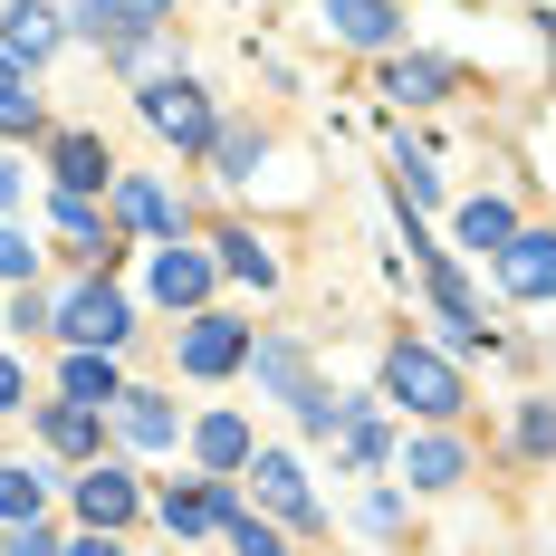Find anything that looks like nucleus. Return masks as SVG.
I'll list each match as a JSON object with an SVG mask.
<instances>
[{"label":"nucleus","instance_id":"1","mask_svg":"<svg viewBox=\"0 0 556 556\" xmlns=\"http://www.w3.org/2000/svg\"><path fill=\"white\" fill-rule=\"evenodd\" d=\"M384 393L403 413H422V422H451V413H460V375H451L432 345H413V336L384 355Z\"/></svg>","mask_w":556,"mask_h":556},{"label":"nucleus","instance_id":"2","mask_svg":"<svg viewBox=\"0 0 556 556\" xmlns=\"http://www.w3.org/2000/svg\"><path fill=\"white\" fill-rule=\"evenodd\" d=\"M49 327L67 336L77 355H115V345H125V327H135V307L115 298L106 278H87V288H67V298L49 307Z\"/></svg>","mask_w":556,"mask_h":556},{"label":"nucleus","instance_id":"3","mask_svg":"<svg viewBox=\"0 0 556 556\" xmlns=\"http://www.w3.org/2000/svg\"><path fill=\"white\" fill-rule=\"evenodd\" d=\"M144 125H154L164 144H182V154H202V144H212V106H202V87H192V77H154V87H144Z\"/></svg>","mask_w":556,"mask_h":556},{"label":"nucleus","instance_id":"4","mask_svg":"<svg viewBox=\"0 0 556 556\" xmlns=\"http://www.w3.org/2000/svg\"><path fill=\"white\" fill-rule=\"evenodd\" d=\"M240 355H250V327H240V317H212V307H202V317L182 327V375H230Z\"/></svg>","mask_w":556,"mask_h":556},{"label":"nucleus","instance_id":"5","mask_svg":"<svg viewBox=\"0 0 556 556\" xmlns=\"http://www.w3.org/2000/svg\"><path fill=\"white\" fill-rule=\"evenodd\" d=\"M115 222L144 230V240H182V212H173L164 182H144V173H115Z\"/></svg>","mask_w":556,"mask_h":556},{"label":"nucleus","instance_id":"6","mask_svg":"<svg viewBox=\"0 0 556 556\" xmlns=\"http://www.w3.org/2000/svg\"><path fill=\"white\" fill-rule=\"evenodd\" d=\"M240 470H250V480H260V500H269L278 518H298V528H307V518H317V500H307V470H298V460H288V451H250V460H240Z\"/></svg>","mask_w":556,"mask_h":556},{"label":"nucleus","instance_id":"7","mask_svg":"<svg viewBox=\"0 0 556 556\" xmlns=\"http://www.w3.org/2000/svg\"><path fill=\"white\" fill-rule=\"evenodd\" d=\"M49 49H58V10L49 0H10V10H0V58H10V67H20V58L39 67Z\"/></svg>","mask_w":556,"mask_h":556},{"label":"nucleus","instance_id":"8","mask_svg":"<svg viewBox=\"0 0 556 556\" xmlns=\"http://www.w3.org/2000/svg\"><path fill=\"white\" fill-rule=\"evenodd\" d=\"M173 20V0H87V29L106 39V49H125V39H154Z\"/></svg>","mask_w":556,"mask_h":556},{"label":"nucleus","instance_id":"9","mask_svg":"<svg viewBox=\"0 0 556 556\" xmlns=\"http://www.w3.org/2000/svg\"><path fill=\"white\" fill-rule=\"evenodd\" d=\"M154 298H164V307H202V298H212V260L182 250V240H164V260H154Z\"/></svg>","mask_w":556,"mask_h":556},{"label":"nucleus","instance_id":"10","mask_svg":"<svg viewBox=\"0 0 556 556\" xmlns=\"http://www.w3.org/2000/svg\"><path fill=\"white\" fill-rule=\"evenodd\" d=\"M77 508H87V528H106V538H115L144 500H135V480H125V470H106V460H97V470L77 480Z\"/></svg>","mask_w":556,"mask_h":556},{"label":"nucleus","instance_id":"11","mask_svg":"<svg viewBox=\"0 0 556 556\" xmlns=\"http://www.w3.org/2000/svg\"><path fill=\"white\" fill-rule=\"evenodd\" d=\"M327 29H336V39H355V49H393L403 10H393V0H327Z\"/></svg>","mask_w":556,"mask_h":556},{"label":"nucleus","instance_id":"12","mask_svg":"<svg viewBox=\"0 0 556 556\" xmlns=\"http://www.w3.org/2000/svg\"><path fill=\"white\" fill-rule=\"evenodd\" d=\"M106 413L125 422V442H135V451H173V432H182V422H173V403H164V393H115Z\"/></svg>","mask_w":556,"mask_h":556},{"label":"nucleus","instance_id":"13","mask_svg":"<svg viewBox=\"0 0 556 556\" xmlns=\"http://www.w3.org/2000/svg\"><path fill=\"white\" fill-rule=\"evenodd\" d=\"M222 518H230V490H222V480L164 490V528H173V538H202V528H222Z\"/></svg>","mask_w":556,"mask_h":556},{"label":"nucleus","instance_id":"14","mask_svg":"<svg viewBox=\"0 0 556 556\" xmlns=\"http://www.w3.org/2000/svg\"><path fill=\"white\" fill-rule=\"evenodd\" d=\"M58 192H77V202H87V192H97V182H115V164H106V144H97V135H58Z\"/></svg>","mask_w":556,"mask_h":556},{"label":"nucleus","instance_id":"15","mask_svg":"<svg viewBox=\"0 0 556 556\" xmlns=\"http://www.w3.org/2000/svg\"><path fill=\"white\" fill-rule=\"evenodd\" d=\"M547 230H518V240H508L500 250V278H508V298H528V307H538V298H547Z\"/></svg>","mask_w":556,"mask_h":556},{"label":"nucleus","instance_id":"16","mask_svg":"<svg viewBox=\"0 0 556 556\" xmlns=\"http://www.w3.org/2000/svg\"><path fill=\"white\" fill-rule=\"evenodd\" d=\"M192 451H202V470L222 480V470H240V460H250V422H240V413H202Z\"/></svg>","mask_w":556,"mask_h":556},{"label":"nucleus","instance_id":"17","mask_svg":"<svg viewBox=\"0 0 556 556\" xmlns=\"http://www.w3.org/2000/svg\"><path fill=\"white\" fill-rule=\"evenodd\" d=\"M403 480H413V490H451V480H460V442H442V432L403 442Z\"/></svg>","mask_w":556,"mask_h":556},{"label":"nucleus","instance_id":"18","mask_svg":"<svg viewBox=\"0 0 556 556\" xmlns=\"http://www.w3.org/2000/svg\"><path fill=\"white\" fill-rule=\"evenodd\" d=\"M97 442H106V413H87V403H49V451L87 460Z\"/></svg>","mask_w":556,"mask_h":556},{"label":"nucleus","instance_id":"19","mask_svg":"<svg viewBox=\"0 0 556 556\" xmlns=\"http://www.w3.org/2000/svg\"><path fill=\"white\" fill-rule=\"evenodd\" d=\"M442 87H451L442 58H393V67H384V97H403V106H432Z\"/></svg>","mask_w":556,"mask_h":556},{"label":"nucleus","instance_id":"20","mask_svg":"<svg viewBox=\"0 0 556 556\" xmlns=\"http://www.w3.org/2000/svg\"><path fill=\"white\" fill-rule=\"evenodd\" d=\"M260 384H269L278 403H298V393H307V355H298L288 336H260Z\"/></svg>","mask_w":556,"mask_h":556},{"label":"nucleus","instance_id":"21","mask_svg":"<svg viewBox=\"0 0 556 556\" xmlns=\"http://www.w3.org/2000/svg\"><path fill=\"white\" fill-rule=\"evenodd\" d=\"M115 355H67V403H87V413H106L115 403Z\"/></svg>","mask_w":556,"mask_h":556},{"label":"nucleus","instance_id":"22","mask_svg":"<svg viewBox=\"0 0 556 556\" xmlns=\"http://www.w3.org/2000/svg\"><path fill=\"white\" fill-rule=\"evenodd\" d=\"M460 240H470V250H508V240H518V212H508V202H470V212H460Z\"/></svg>","mask_w":556,"mask_h":556},{"label":"nucleus","instance_id":"23","mask_svg":"<svg viewBox=\"0 0 556 556\" xmlns=\"http://www.w3.org/2000/svg\"><path fill=\"white\" fill-rule=\"evenodd\" d=\"M336 442H345V470H365V460H384V422H375V413H365V403H355V413H345V432H336Z\"/></svg>","mask_w":556,"mask_h":556},{"label":"nucleus","instance_id":"24","mask_svg":"<svg viewBox=\"0 0 556 556\" xmlns=\"http://www.w3.org/2000/svg\"><path fill=\"white\" fill-rule=\"evenodd\" d=\"M222 269H230V278H260V288L278 278V269H269V250H260L250 230H222Z\"/></svg>","mask_w":556,"mask_h":556},{"label":"nucleus","instance_id":"25","mask_svg":"<svg viewBox=\"0 0 556 556\" xmlns=\"http://www.w3.org/2000/svg\"><path fill=\"white\" fill-rule=\"evenodd\" d=\"M58 240H77V250H115L106 230H97V212H87L77 192H58Z\"/></svg>","mask_w":556,"mask_h":556},{"label":"nucleus","instance_id":"26","mask_svg":"<svg viewBox=\"0 0 556 556\" xmlns=\"http://www.w3.org/2000/svg\"><path fill=\"white\" fill-rule=\"evenodd\" d=\"M0 518H39V470H0Z\"/></svg>","mask_w":556,"mask_h":556},{"label":"nucleus","instance_id":"27","mask_svg":"<svg viewBox=\"0 0 556 556\" xmlns=\"http://www.w3.org/2000/svg\"><path fill=\"white\" fill-rule=\"evenodd\" d=\"M212 164H222V182H250V164H260V135H212Z\"/></svg>","mask_w":556,"mask_h":556},{"label":"nucleus","instance_id":"28","mask_svg":"<svg viewBox=\"0 0 556 556\" xmlns=\"http://www.w3.org/2000/svg\"><path fill=\"white\" fill-rule=\"evenodd\" d=\"M393 182H403V202H442V173L422 164V154H403V173H393Z\"/></svg>","mask_w":556,"mask_h":556},{"label":"nucleus","instance_id":"29","mask_svg":"<svg viewBox=\"0 0 556 556\" xmlns=\"http://www.w3.org/2000/svg\"><path fill=\"white\" fill-rule=\"evenodd\" d=\"M230 547H240V556H288V547H278V528H260V518H230Z\"/></svg>","mask_w":556,"mask_h":556},{"label":"nucleus","instance_id":"30","mask_svg":"<svg viewBox=\"0 0 556 556\" xmlns=\"http://www.w3.org/2000/svg\"><path fill=\"white\" fill-rule=\"evenodd\" d=\"M0 135H39V97H29V87L0 97Z\"/></svg>","mask_w":556,"mask_h":556},{"label":"nucleus","instance_id":"31","mask_svg":"<svg viewBox=\"0 0 556 556\" xmlns=\"http://www.w3.org/2000/svg\"><path fill=\"white\" fill-rule=\"evenodd\" d=\"M0 556H58V547H49V528H39V518H20V528L0 538Z\"/></svg>","mask_w":556,"mask_h":556},{"label":"nucleus","instance_id":"32","mask_svg":"<svg viewBox=\"0 0 556 556\" xmlns=\"http://www.w3.org/2000/svg\"><path fill=\"white\" fill-rule=\"evenodd\" d=\"M0 278H29V240L20 230H0Z\"/></svg>","mask_w":556,"mask_h":556},{"label":"nucleus","instance_id":"33","mask_svg":"<svg viewBox=\"0 0 556 556\" xmlns=\"http://www.w3.org/2000/svg\"><path fill=\"white\" fill-rule=\"evenodd\" d=\"M58 556H125V538H106V528H87L77 547H58Z\"/></svg>","mask_w":556,"mask_h":556},{"label":"nucleus","instance_id":"34","mask_svg":"<svg viewBox=\"0 0 556 556\" xmlns=\"http://www.w3.org/2000/svg\"><path fill=\"white\" fill-rule=\"evenodd\" d=\"M20 182H29V173H20V164H10V154H0V212L20 202Z\"/></svg>","mask_w":556,"mask_h":556},{"label":"nucleus","instance_id":"35","mask_svg":"<svg viewBox=\"0 0 556 556\" xmlns=\"http://www.w3.org/2000/svg\"><path fill=\"white\" fill-rule=\"evenodd\" d=\"M0 413H20V365L0 355Z\"/></svg>","mask_w":556,"mask_h":556},{"label":"nucleus","instance_id":"36","mask_svg":"<svg viewBox=\"0 0 556 556\" xmlns=\"http://www.w3.org/2000/svg\"><path fill=\"white\" fill-rule=\"evenodd\" d=\"M0 97H20V67H10V58H0Z\"/></svg>","mask_w":556,"mask_h":556},{"label":"nucleus","instance_id":"37","mask_svg":"<svg viewBox=\"0 0 556 556\" xmlns=\"http://www.w3.org/2000/svg\"><path fill=\"white\" fill-rule=\"evenodd\" d=\"M538 10H547V0H538Z\"/></svg>","mask_w":556,"mask_h":556}]
</instances>
